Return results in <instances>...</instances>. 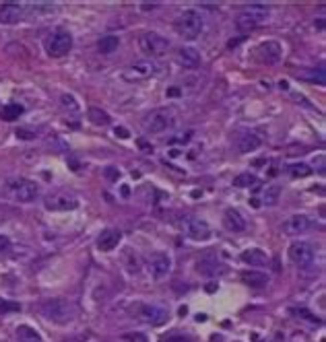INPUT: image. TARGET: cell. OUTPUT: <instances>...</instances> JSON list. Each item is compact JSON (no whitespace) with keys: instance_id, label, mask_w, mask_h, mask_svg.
Wrapping results in <instances>:
<instances>
[{"instance_id":"obj_1","label":"cell","mask_w":326,"mask_h":342,"mask_svg":"<svg viewBox=\"0 0 326 342\" xmlns=\"http://www.w3.org/2000/svg\"><path fill=\"white\" fill-rule=\"evenodd\" d=\"M203 27H205V19H203V15H201L198 11H194V9L184 11V13L176 19V23H174L176 33L182 35L184 40H196V37L203 33Z\"/></svg>"},{"instance_id":"obj_2","label":"cell","mask_w":326,"mask_h":342,"mask_svg":"<svg viewBox=\"0 0 326 342\" xmlns=\"http://www.w3.org/2000/svg\"><path fill=\"white\" fill-rule=\"evenodd\" d=\"M163 72V66L155 60H134L132 64H128L124 70H122V79L128 81V83H134V81H144V79H151V77H157Z\"/></svg>"},{"instance_id":"obj_3","label":"cell","mask_w":326,"mask_h":342,"mask_svg":"<svg viewBox=\"0 0 326 342\" xmlns=\"http://www.w3.org/2000/svg\"><path fill=\"white\" fill-rule=\"evenodd\" d=\"M3 190H5L7 198H11L15 202H23V204L33 202L38 198V186L31 180H23V178L9 180Z\"/></svg>"},{"instance_id":"obj_4","label":"cell","mask_w":326,"mask_h":342,"mask_svg":"<svg viewBox=\"0 0 326 342\" xmlns=\"http://www.w3.org/2000/svg\"><path fill=\"white\" fill-rule=\"evenodd\" d=\"M138 48L149 60H155V58H161L170 52V42L155 31H144L138 37Z\"/></svg>"},{"instance_id":"obj_5","label":"cell","mask_w":326,"mask_h":342,"mask_svg":"<svg viewBox=\"0 0 326 342\" xmlns=\"http://www.w3.org/2000/svg\"><path fill=\"white\" fill-rule=\"evenodd\" d=\"M40 311L46 319L50 321H56V324H66L73 319L75 311H73V305L64 299H46L42 305H40Z\"/></svg>"},{"instance_id":"obj_6","label":"cell","mask_w":326,"mask_h":342,"mask_svg":"<svg viewBox=\"0 0 326 342\" xmlns=\"http://www.w3.org/2000/svg\"><path fill=\"white\" fill-rule=\"evenodd\" d=\"M176 126V113L174 109H155L144 118V130L149 134H161V132H168Z\"/></svg>"},{"instance_id":"obj_7","label":"cell","mask_w":326,"mask_h":342,"mask_svg":"<svg viewBox=\"0 0 326 342\" xmlns=\"http://www.w3.org/2000/svg\"><path fill=\"white\" fill-rule=\"evenodd\" d=\"M268 19V9L262 5H250L246 9L240 11V15L236 17V25L240 31H250L258 25H262Z\"/></svg>"},{"instance_id":"obj_8","label":"cell","mask_w":326,"mask_h":342,"mask_svg":"<svg viewBox=\"0 0 326 342\" xmlns=\"http://www.w3.org/2000/svg\"><path fill=\"white\" fill-rule=\"evenodd\" d=\"M289 260L297 268H312L316 262V250L310 241H293L289 245Z\"/></svg>"},{"instance_id":"obj_9","label":"cell","mask_w":326,"mask_h":342,"mask_svg":"<svg viewBox=\"0 0 326 342\" xmlns=\"http://www.w3.org/2000/svg\"><path fill=\"white\" fill-rule=\"evenodd\" d=\"M73 50V35L64 29L54 31L46 42V52L52 58H64Z\"/></svg>"},{"instance_id":"obj_10","label":"cell","mask_w":326,"mask_h":342,"mask_svg":"<svg viewBox=\"0 0 326 342\" xmlns=\"http://www.w3.org/2000/svg\"><path fill=\"white\" fill-rule=\"evenodd\" d=\"M312 229H316V219L310 215H293L281 223V231L285 235H305Z\"/></svg>"},{"instance_id":"obj_11","label":"cell","mask_w":326,"mask_h":342,"mask_svg":"<svg viewBox=\"0 0 326 342\" xmlns=\"http://www.w3.org/2000/svg\"><path fill=\"white\" fill-rule=\"evenodd\" d=\"M147 270H149V276L153 280H163L170 272H172V258L168 254H153L147 262Z\"/></svg>"},{"instance_id":"obj_12","label":"cell","mask_w":326,"mask_h":342,"mask_svg":"<svg viewBox=\"0 0 326 342\" xmlns=\"http://www.w3.org/2000/svg\"><path fill=\"white\" fill-rule=\"evenodd\" d=\"M182 231L194 241H207L211 237V227L205 221L196 219V217H184L182 219Z\"/></svg>"},{"instance_id":"obj_13","label":"cell","mask_w":326,"mask_h":342,"mask_svg":"<svg viewBox=\"0 0 326 342\" xmlns=\"http://www.w3.org/2000/svg\"><path fill=\"white\" fill-rule=\"evenodd\" d=\"M136 317L144 324H151V326H161L168 321V309H163L161 305H149V303H142L136 307Z\"/></svg>"},{"instance_id":"obj_14","label":"cell","mask_w":326,"mask_h":342,"mask_svg":"<svg viewBox=\"0 0 326 342\" xmlns=\"http://www.w3.org/2000/svg\"><path fill=\"white\" fill-rule=\"evenodd\" d=\"M44 204L48 211H56V213L75 211L79 206V198L73 194H50V196H46Z\"/></svg>"},{"instance_id":"obj_15","label":"cell","mask_w":326,"mask_h":342,"mask_svg":"<svg viewBox=\"0 0 326 342\" xmlns=\"http://www.w3.org/2000/svg\"><path fill=\"white\" fill-rule=\"evenodd\" d=\"M198 272L209 276V278H215V276H221L225 272V264L215 256V254H203L198 258V264H196Z\"/></svg>"},{"instance_id":"obj_16","label":"cell","mask_w":326,"mask_h":342,"mask_svg":"<svg viewBox=\"0 0 326 342\" xmlns=\"http://www.w3.org/2000/svg\"><path fill=\"white\" fill-rule=\"evenodd\" d=\"M176 58H178L180 66H182V68H188V70H194V68H198V66H201V62H203V58H201L198 50H196V48H190V46L178 48V52H176Z\"/></svg>"},{"instance_id":"obj_17","label":"cell","mask_w":326,"mask_h":342,"mask_svg":"<svg viewBox=\"0 0 326 342\" xmlns=\"http://www.w3.org/2000/svg\"><path fill=\"white\" fill-rule=\"evenodd\" d=\"M258 52H260V58L266 64H277L283 56V48H281L279 42H264V44H260Z\"/></svg>"},{"instance_id":"obj_18","label":"cell","mask_w":326,"mask_h":342,"mask_svg":"<svg viewBox=\"0 0 326 342\" xmlns=\"http://www.w3.org/2000/svg\"><path fill=\"white\" fill-rule=\"evenodd\" d=\"M223 225H225V229L231 231V233H242V231H246V219H244V217L240 215V211H236V208L225 211V215H223Z\"/></svg>"},{"instance_id":"obj_19","label":"cell","mask_w":326,"mask_h":342,"mask_svg":"<svg viewBox=\"0 0 326 342\" xmlns=\"http://www.w3.org/2000/svg\"><path fill=\"white\" fill-rule=\"evenodd\" d=\"M122 241V233L118 229H105L101 231V235L97 237V248L101 252H112L118 243Z\"/></svg>"},{"instance_id":"obj_20","label":"cell","mask_w":326,"mask_h":342,"mask_svg":"<svg viewBox=\"0 0 326 342\" xmlns=\"http://www.w3.org/2000/svg\"><path fill=\"white\" fill-rule=\"evenodd\" d=\"M23 19V9L19 5H5L0 7V23L3 25H15Z\"/></svg>"},{"instance_id":"obj_21","label":"cell","mask_w":326,"mask_h":342,"mask_svg":"<svg viewBox=\"0 0 326 342\" xmlns=\"http://www.w3.org/2000/svg\"><path fill=\"white\" fill-rule=\"evenodd\" d=\"M242 262H246V264H250V266H268V254L266 252H262V250H256V248H252V250H246V252H242Z\"/></svg>"},{"instance_id":"obj_22","label":"cell","mask_w":326,"mask_h":342,"mask_svg":"<svg viewBox=\"0 0 326 342\" xmlns=\"http://www.w3.org/2000/svg\"><path fill=\"white\" fill-rule=\"evenodd\" d=\"M242 280L252 289H262L268 284V274L258 270H248V272H242Z\"/></svg>"},{"instance_id":"obj_23","label":"cell","mask_w":326,"mask_h":342,"mask_svg":"<svg viewBox=\"0 0 326 342\" xmlns=\"http://www.w3.org/2000/svg\"><path fill=\"white\" fill-rule=\"evenodd\" d=\"M238 148H240V153H254V150L260 148V138L254 132H246V134L240 136Z\"/></svg>"},{"instance_id":"obj_24","label":"cell","mask_w":326,"mask_h":342,"mask_svg":"<svg viewBox=\"0 0 326 342\" xmlns=\"http://www.w3.org/2000/svg\"><path fill=\"white\" fill-rule=\"evenodd\" d=\"M120 48V40L116 37V35H103L99 42H97V50L101 52V54H112V52H116Z\"/></svg>"},{"instance_id":"obj_25","label":"cell","mask_w":326,"mask_h":342,"mask_svg":"<svg viewBox=\"0 0 326 342\" xmlns=\"http://www.w3.org/2000/svg\"><path fill=\"white\" fill-rule=\"evenodd\" d=\"M21 113H23V107L19 103H9V105L3 107V111H0V118H3L5 122H15V120L21 118Z\"/></svg>"},{"instance_id":"obj_26","label":"cell","mask_w":326,"mask_h":342,"mask_svg":"<svg viewBox=\"0 0 326 342\" xmlns=\"http://www.w3.org/2000/svg\"><path fill=\"white\" fill-rule=\"evenodd\" d=\"M87 116H89V120H91L95 126H107V124H110V116H107L103 109H99V107H91Z\"/></svg>"},{"instance_id":"obj_27","label":"cell","mask_w":326,"mask_h":342,"mask_svg":"<svg viewBox=\"0 0 326 342\" xmlns=\"http://www.w3.org/2000/svg\"><path fill=\"white\" fill-rule=\"evenodd\" d=\"M279 194H281V188L279 186H268L264 192H262V200L266 206H273L279 202Z\"/></svg>"},{"instance_id":"obj_28","label":"cell","mask_w":326,"mask_h":342,"mask_svg":"<svg viewBox=\"0 0 326 342\" xmlns=\"http://www.w3.org/2000/svg\"><path fill=\"white\" fill-rule=\"evenodd\" d=\"M289 174L293 178H307L312 174V167L305 165V163H291L289 165Z\"/></svg>"},{"instance_id":"obj_29","label":"cell","mask_w":326,"mask_h":342,"mask_svg":"<svg viewBox=\"0 0 326 342\" xmlns=\"http://www.w3.org/2000/svg\"><path fill=\"white\" fill-rule=\"evenodd\" d=\"M17 336L23 340V342H40V334L35 330H31L29 326H21L17 330Z\"/></svg>"},{"instance_id":"obj_30","label":"cell","mask_w":326,"mask_h":342,"mask_svg":"<svg viewBox=\"0 0 326 342\" xmlns=\"http://www.w3.org/2000/svg\"><path fill=\"white\" fill-rule=\"evenodd\" d=\"M236 186H240V188L256 186V178H254V176H250V174H242V176H238V180H236Z\"/></svg>"},{"instance_id":"obj_31","label":"cell","mask_w":326,"mask_h":342,"mask_svg":"<svg viewBox=\"0 0 326 342\" xmlns=\"http://www.w3.org/2000/svg\"><path fill=\"white\" fill-rule=\"evenodd\" d=\"M19 303H11V301H0V313H11V311H19Z\"/></svg>"},{"instance_id":"obj_32","label":"cell","mask_w":326,"mask_h":342,"mask_svg":"<svg viewBox=\"0 0 326 342\" xmlns=\"http://www.w3.org/2000/svg\"><path fill=\"white\" fill-rule=\"evenodd\" d=\"M124 340H128V342H149V340H147V336H144V334H140V332L124 334Z\"/></svg>"},{"instance_id":"obj_33","label":"cell","mask_w":326,"mask_h":342,"mask_svg":"<svg viewBox=\"0 0 326 342\" xmlns=\"http://www.w3.org/2000/svg\"><path fill=\"white\" fill-rule=\"evenodd\" d=\"M62 103L66 105V107H70V109H79V105H77V101L73 99V95H62Z\"/></svg>"},{"instance_id":"obj_34","label":"cell","mask_w":326,"mask_h":342,"mask_svg":"<svg viewBox=\"0 0 326 342\" xmlns=\"http://www.w3.org/2000/svg\"><path fill=\"white\" fill-rule=\"evenodd\" d=\"M9 250H11L9 237H0V252H9Z\"/></svg>"},{"instance_id":"obj_35","label":"cell","mask_w":326,"mask_h":342,"mask_svg":"<svg viewBox=\"0 0 326 342\" xmlns=\"http://www.w3.org/2000/svg\"><path fill=\"white\" fill-rule=\"evenodd\" d=\"M105 174H107V176H110V178H112V180H110V182H116V180H118V178H120V174H118V171H116V169H107V171H105Z\"/></svg>"},{"instance_id":"obj_36","label":"cell","mask_w":326,"mask_h":342,"mask_svg":"<svg viewBox=\"0 0 326 342\" xmlns=\"http://www.w3.org/2000/svg\"><path fill=\"white\" fill-rule=\"evenodd\" d=\"M168 342H190L186 336H172V338H168Z\"/></svg>"},{"instance_id":"obj_37","label":"cell","mask_w":326,"mask_h":342,"mask_svg":"<svg viewBox=\"0 0 326 342\" xmlns=\"http://www.w3.org/2000/svg\"><path fill=\"white\" fill-rule=\"evenodd\" d=\"M116 136H120V138H128L126 128H116Z\"/></svg>"}]
</instances>
